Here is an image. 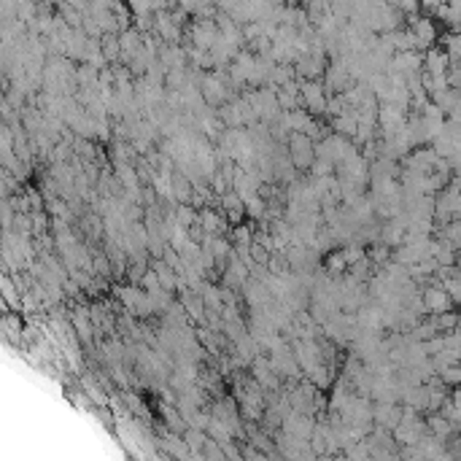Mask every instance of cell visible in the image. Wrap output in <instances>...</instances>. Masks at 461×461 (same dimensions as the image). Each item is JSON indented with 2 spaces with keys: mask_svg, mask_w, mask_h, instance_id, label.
Returning <instances> with one entry per match:
<instances>
[{
  "mask_svg": "<svg viewBox=\"0 0 461 461\" xmlns=\"http://www.w3.org/2000/svg\"><path fill=\"white\" fill-rule=\"evenodd\" d=\"M286 146H289V162L294 167L297 173H305V170H311L313 165V141L308 138V135H299V132H292L289 138H286Z\"/></svg>",
  "mask_w": 461,
  "mask_h": 461,
  "instance_id": "cell-1",
  "label": "cell"
},
{
  "mask_svg": "<svg viewBox=\"0 0 461 461\" xmlns=\"http://www.w3.org/2000/svg\"><path fill=\"white\" fill-rule=\"evenodd\" d=\"M299 103H302V111H308V114L318 116L327 111V92H324V86L318 82H302L299 86Z\"/></svg>",
  "mask_w": 461,
  "mask_h": 461,
  "instance_id": "cell-2",
  "label": "cell"
},
{
  "mask_svg": "<svg viewBox=\"0 0 461 461\" xmlns=\"http://www.w3.org/2000/svg\"><path fill=\"white\" fill-rule=\"evenodd\" d=\"M421 302H424V311L431 316H443V313H450L456 305L448 299L440 286H427L424 292H421Z\"/></svg>",
  "mask_w": 461,
  "mask_h": 461,
  "instance_id": "cell-3",
  "label": "cell"
},
{
  "mask_svg": "<svg viewBox=\"0 0 461 461\" xmlns=\"http://www.w3.org/2000/svg\"><path fill=\"white\" fill-rule=\"evenodd\" d=\"M189 35H192V49L211 51V46H214V41L219 33H216L214 19H195V25H192Z\"/></svg>",
  "mask_w": 461,
  "mask_h": 461,
  "instance_id": "cell-4",
  "label": "cell"
},
{
  "mask_svg": "<svg viewBox=\"0 0 461 461\" xmlns=\"http://www.w3.org/2000/svg\"><path fill=\"white\" fill-rule=\"evenodd\" d=\"M294 76L305 79V82H318L324 76V57H313V54H302L294 60Z\"/></svg>",
  "mask_w": 461,
  "mask_h": 461,
  "instance_id": "cell-5",
  "label": "cell"
},
{
  "mask_svg": "<svg viewBox=\"0 0 461 461\" xmlns=\"http://www.w3.org/2000/svg\"><path fill=\"white\" fill-rule=\"evenodd\" d=\"M408 22H410L413 38L418 41V49H427V46H431L437 41V27H434V22L429 17H410Z\"/></svg>",
  "mask_w": 461,
  "mask_h": 461,
  "instance_id": "cell-6",
  "label": "cell"
},
{
  "mask_svg": "<svg viewBox=\"0 0 461 461\" xmlns=\"http://www.w3.org/2000/svg\"><path fill=\"white\" fill-rule=\"evenodd\" d=\"M197 224L202 235H208V238H219L221 232H227V219L214 211V208H202L197 211Z\"/></svg>",
  "mask_w": 461,
  "mask_h": 461,
  "instance_id": "cell-7",
  "label": "cell"
},
{
  "mask_svg": "<svg viewBox=\"0 0 461 461\" xmlns=\"http://www.w3.org/2000/svg\"><path fill=\"white\" fill-rule=\"evenodd\" d=\"M248 280V270L240 259H235V254L230 257V262L224 267V289H243V283Z\"/></svg>",
  "mask_w": 461,
  "mask_h": 461,
  "instance_id": "cell-8",
  "label": "cell"
},
{
  "mask_svg": "<svg viewBox=\"0 0 461 461\" xmlns=\"http://www.w3.org/2000/svg\"><path fill=\"white\" fill-rule=\"evenodd\" d=\"M424 65H427V76H431V79H445V70L450 67V63H448L443 49H429L424 54Z\"/></svg>",
  "mask_w": 461,
  "mask_h": 461,
  "instance_id": "cell-9",
  "label": "cell"
},
{
  "mask_svg": "<svg viewBox=\"0 0 461 461\" xmlns=\"http://www.w3.org/2000/svg\"><path fill=\"white\" fill-rule=\"evenodd\" d=\"M332 130H335V135H340V138H346V141H353V135H356L353 111H346V114L335 116V119H332Z\"/></svg>",
  "mask_w": 461,
  "mask_h": 461,
  "instance_id": "cell-10",
  "label": "cell"
},
{
  "mask_svg": "<svg viewBox=\"0 0 461 461\" xmlns=\"http://www.w3.org/2000/svg\"><path fill=\"white\" fill-rule=\"evenodd\" d=\"M100 54L105 63H116L119 60V33H108V35H100Z\"/></svg>",
  "mask_w": 461,
  "mask_h": 461,
  "instance_id": "cell-11",
  "label": "cell"
},
{
  "mask_svg": "<svg viewBox=\"0 0 461 461\" xmlns=\"http://www.w3.org/2000/svg\"><path fill=\"white\" fill-rule=\"evenodd\" d=\"M243 211H246V216H251V219L262 221L264 214H267V202H264L259 195H254V197H248L246 202H243Z\"/></svg>",
  "mask_w": 461,
  "mask_h": 461,
  "instance_id": "cell-12",
  "label": "cell"
},
{
  "mask_svg": "<svg viewBox=\"0 0 461 461\" xmlns=\"http://www.w3.org/2000/svg\"><path fill=\"white\" fill-rule=\"evenodd\" d=\"M73 324H76V330L82 335V340H92L95 337V330H92V321H89V313L86 311H76V318H73Z\"/></svg>",
  "mask_w": 461,
  "mask_h": 461,
  "instance_id": "cell-13",
  "label": "cell"
},
{
  "mask_svg": "<svg viewBox=\"0 0 461 461\" xmlns=\"http://www.w3.org/2000/svg\"><path fill=\"white\" fill-rule=\"evenodd\" d=\"M348 264H346V257H343V251H335V254H327V270L330 273H335V275H340L343 270H346Z\"/></svg>",
  "mask_w": 461,
  "mask_h": 461,
  "instance_id": "cell-14",
  "label": "cell"
},
{
  "mask_svg": "<svg viewBox=\"0 0 461 461\" xmlns=\"http://www.w3.org/2000/svg\"><path fill=\"white\" fill-rule=\"evenodd\" d=\"M92 273H100L103 278H108V275H111V264H108V257H105L103 251H98V254H95V262H92Z\"/></svg>",
  "mask_w": 461,
  "mask_h": 461,
  "instance_id": "cell-15",
  "label": "cell"
},
{
  "mask_svg": "<svg viewBox=\"0 0 461 461\" xmlns=\"http://www.w3.org/2000/svg\"><path fill=\"white\" fill-rule=\"evenodd\" d=\"M440 378H443L445 383H456V380H459V367H443V370H440Z\"/></svg>",
  "mask_w": 461,
  "mask_h": 461,
  "instance_id": "cell-16",
  "label": "cell"
}]
</instances>
